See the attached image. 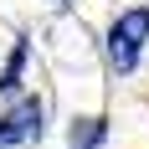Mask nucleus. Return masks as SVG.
<instances>
[{
  "instance_id": "nucleus-1",
  "label": "nucleus",
  "mask_w": 149,
  "mask_h": 149,
  "mask_svg": "<svg viewBox=\"0 0 149 149\" xmlns=\"http://www.w3.org/2000/svg\"><path fill=\"white\" fill-rule=\"evenodd\" d=\"M149 46V5H129L118 10V21L108 26V62H113V72H139V57H144Z\"/></svg>"
},
{
  "instance_id": "nucleus-2",
  "label": "nucleus",
  "mask_w": 149,
  "mask_h": 149,
  "mask_svg": "<svg viewBox=\"0 0 149 149\" xmlns=\"http://www.w3.org/2000/svg\"><path fill=\"white\" fill-rule=\"evenodd\" d=\"M41 98L31 93V98H15L5 113H0V149H26L41 139Z\"/></svg>"
},
{
  "instance_id": "nucleus-3",
  "label": "nucleus",
  "mask_w": 149,
  "mask_h": 149,
  "mask_svg": "<svg viewBox=\"0 0 149 149\" xmlns=\"http://www.w3.org/2000/svg\"><path fill=\"white\" fill-rule=\"evenodd\" d=\"M108 139V123L103 118H72V129H67V144L72 149H98Z\"/></svg>"
},
{
  "instance_id": "nucleus-4",
  "label": "nucleus",
  "mask_w": 149,
  "mask_h": 149,
  "mask_svg": "<svg viewBox=\"0 0 149 149\" xmlns=\"http://www.w3.org/2000/svg\"><path fill=\"white\" fill-rule=\"evenodd\" d=\"M21 67H26V41H15L10 62H5V72H0V98H15V93H21Z\"/></svg>"
}]
</instances>
